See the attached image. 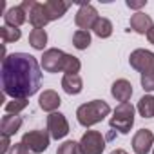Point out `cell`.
I'll return each instance as SVG.
<instances>
[{
  "label": "cell",
  "mask_w": 154,
  "mask_h": 154,
  "mask_svg": "<svg viewBox=\"0 0 154 154\" xmlns=\"http://www.w3.org/2000/svg\"><path fill=\"white\" fill-rule=\"evenodd\" d=\"M152 26H154L152 24V18L149 15L141 13V11H138V13H134L131 17V29L134 33H138V35H147Z\"/></svg>",
  "instance_id": "obj_13"
},
{
  "label": "cell",
  "mask_w": 154,
  "mask_h": 154,
  "mask_svg": "<svg viewBox=\"0 0 154 154\" xmlns=\"http://www.w3.org/2000/svg\"><path fill=\"white\" fill-rule=\"evenodd\" d=\"M72 45H74L76 49H80V51L87 49V47L91 45V33L78 29V31L72 35Z\"/></svg>",
  "instance_id": "obj_22"
},
{
  "label": "cell",
  "mask_w": 154,
  "mask_h": 154,
  "mask_svg": "<svg viewBox=\"0 0 154 154\" xmlns=\"http://www.w3.org/2000/svg\"><path fill=\"white\" fill-rule=\"evenodd\" d=\"M38 103H40V109H44L45 112H56V109L60 107L62 100H60V96H58L56 91L47 89V91H44V93L40 94Z\"/></svg>",
  "instance_id": "obj_15"
},
{
  "label": "cell",
  "mask_w": 154,
  "mask_h": 154,
  "mask_svg": "<svg viewBox=\"0 0 154 154\" xmlns=\"http://www.w3.org/2000/svg\"><path fill=\"white\" fill-rule=\"evenodd\" d=\"M109 112H111V107L107 102L93 100V102H87V103H84L76 109V118H78L80 125L93 127V125L100 123L105 116H109Z\"/></svg>",
  "instance_id": "obj_2"
},
{
  "label": "cell",
  "mask_w": 154,
  "mask_h": 154,
  "mask_svg": "<svg viewBox=\"0 0 154 154\" xmlns=\"http://www.w3.org/2000/svg\"><path fill=\"white\" fill-rule=\"evenodd\" d=\"M62 87L67 94H80L84 89V82L80 74H63L62 78Z\"/></svg>",
  "instance_id": "obj_18"
},
{
  "label": "cell",
  "mask_w": 154,
  "mask_h": 154,
  "mask_svg": "<svg viewBox=\"0 0 154 154\" xmlns=\"http://www.w3.org/2000/svg\"><path fill=\"white\" fill-rule=\"evenodd\" d=\"M138 112L143 118H154V96L152 94H147V96L140 98V102H138Z\"/></svg>",
  "instance_id": "obj_21"
},
{
  "label": "cell",
  "mask_w": 154,
  "mask_h": 154,
  "mask_svg": "<svg viewBox=\"0 0 154 154\" xmlns=\"http://www.w3.org/2000/svg\"><path fill=\"white\" fill-rule=\"evenodd\" d=\"M93 31H94V35L100 36V38H109V36L112 35V22H111L109 18L100 17V18L96 20V24L93 26Z\"/></svg>",
  "instance_id": "obj_19"
},
{
  "label": "cell",
  "mask_w": 154,
  "mask_h": 154,
  "mask_svg": "<svg viewBox=\"0 0 154 154\" xmlns=\"http://www.w3.org/2000/svg\"><path fill=\"white\" fill-rule=\"evenodd\" d=\"M154 145V134L149 129H140L132 138V150L136 154H147Z\"/></svg>",
  "instance_id": "obj_11"
},
{
  "label": "cell",
  "mask_w": 154,
  "mask_h": 154,
  "mask_svg": "<svg viewBox=\"0 0 154 154\" xmlns=\"http://www.w3.org/2000/svg\"><path fill=\"white\" fill-rule=\"evenodd\" d=\"M129 63L132 69L140 71L141 74L154 72V53L147 49H136L129 56Z\"/></svg>",
  "instance_id": "obj_7"
},
{
  "label": "cell",
  "mask_w": 154,
  "mask_h": 154,
  "mask_svg": "<svg viewBox=\"0 0 154 154\" xmlns=\"http://www.w3.org/2000/svg\"><path fill=\"white\" fill-rule=\"evenodd\" d=\"M42 85V71L35 56L11 53L2 58V89L11 98H29Z\"/></svg>",
  "instance_id": "obj_1"
},
{
  "label": "cell",
  "mask_w": 154,
  "mask_h": 154,
  "mask_svg": "<svg viewBox=\"0 0 154 154\" xmlns=\"http://www.w3.org/2000/svg\"><path fill=\"white\" fill-rule=\"evenodd\" d=\"M44 8H45V13L49 17V22H51V20L62 18L67 13L69 2H63V0H47V2H44Z\"/></svg>",
  "instance_id": "obj_16"
},
{
  "label": "cell",
  "mask_w": 154,
  "mask_h": 154,
  "mask_svg": "<svg viewBox=\"0 0 154 154\" xmlns=\"http://www.w3.org/2000/svg\"><path fill=\"white\" fill-rule=\"evenodd\" d=\"M56 154H82V152H80V143H76V141H72V140H67V141H63V143L58 147Z\"/></svg>",
  "instance_id": "obj_26"
},
{
  "label": "cell",
  "mask_w": 154,
  "mask_h": 154,
  "mask_svg": "<svg viewBox=\"0 0 154 154\" xmlns=\"http://www.w3.org/2000/svg\"><path fill=\"white\" fill-rule=\"evenodd\" d=\"M141 87L149 93L154 91V72H147V74H141Z\"/></svg>",
  "instance_id": "obj_27"
},
{
  "label": "cell",
  "mask_w": 154,
  "mask_h": 154,
  "mask_svg": "<svg viewBox=\"0 0 154 154\" xmlns=\"http://www.w3.org/2000/svg\"><path fill=\"white\" fill-rule=\"evenodd\" d=\"M65 54H67V53H63L62 49H56V47L44 51L42 62H40L42 69H44L45 72H58V71L63 72V60H65Z\"/></svg>",
  "instance_id": "obj_8"
},
{
  "label": "cell",
  "mask_w": 154,
  "mask_h": 154,
  "mask_svg": "<svg viewBox=\"0 0 154 154\" xmlns=\"http://www.w3.org/2000/svg\"><path fill=\"white\" fill-rule=\"evenodd\" d=\"M109 125H111V129H116L122 134H129L134 125V105L131 102L120 103L114 109V114L111 116Z\"/></svg>",
  "instance_id": "obj_3"
},
{
  "label": "cell",
  "mask_w": 154,
  "mask_h": 154,
  "mask_svg": "<svg viewBox=\"0 0 154 154\" xmlns=\"http://www.w3.org/2000/svg\"><path fill=\"white\" fill-rule=\"evenodd\" d=\"M49 141H51V134L49 131H29L22 136V143L35 154H40V152H45L47 147H49Z\"/></svg>",
  "instance_id": "obj_5"
},
{
  "label": "cell",
  "mask_w": 154,
  "mask_h": 154,
  "mask_svg": "<svg viewBox=\"0 0 154 154\" xmlns=\"http://www.w3.org/2000/svg\"><path fill=\"white\" fill-rule=\"evenodd\" d=\"M80 67H82V63L78 58L72 54H65V60H63V72L65 74H78Z\"/></svg>",
  "instance_id": "obj_24"
},
{
  "label": "cell",
  "mask_w": 154,
  "mask_h": 154,
  "mask_svg": "<svg viewBox=\"0 0 154 154\" xmlns=\"http://www.w3.org/2000/svg\"><path fill=\"white\" fill-rule=\"evenodd\" d=\"M26 20H27V15H26V11L22 9V6H13V8H9V9L6 11V15H4V22H6V26H9V27H20Z\"/></svg>",
  "instance_id": "obj_17"
},
{
  "label": "cell",
  "mask_w": 154,
  "mask_h": 154,
  "mask_svg": "<svg viewBox=\"0 0 154 154\" xmlns=\"http://www.w3.org/2000/svg\"><path fill=\"white\" fill-rule=\"evenodd\" d=\"M29 44H31L33 49L44 51V47L47 44V33H45V29H33L29 33Z\"/></svg>",
  "instance_id": "obj_20"
},
{
  "label": "cell",
  "mask_w": 154,
  "mask_h": 154,
  "mask_svg": "<svg viewBox=\"0 0 154 154\" xmlns=\"http://www.w3.org/2000/svg\"><path fill=\"white\" fill-rule=\"evenodd\" d=\"M20 36H22V31L18 27H9V26H2V27H0V38H2L4 44L17 42V40H20Z\"/></svg>",
  "instance_id": "obj_23"
},
{
  "label": "cell",
  "mask_w": 154,
  "mask_h": 154,
  "mask_svg": "<svg viewBox=\"0 0 154 154\" xmlns=\"http://www.w3.org/2000/svg\"><path fill=\"white\" fill-rule=\"evenodd\" d=\"M152 154H154V150H152Z\"/></svg>",
  "instance_id": "obj_33"
},
{
  "label": "cell",
  "mask_w": 154,
  "mask_h": 154,
  "mask_svg": "<svg viewBox=\"0 0 154 154\" xmlns=\"http://www.w3.org/2000/svg\"><path fill=\"white\" fill-rule=\"evenodd\" d=\"M47 131L51 134V138L54 140H62L69 134V122L62 112H51L47 116Z\"/></svg>",
  "instance_id": "obj_9"
},
{
  "label": "cell",
  "mask_w": 154,
  "mask_h": 154,
  "mask_svg": "<svg viewBox=\"0 0 154 154\" xmlns=\"http://www.w3.org/2000/svg\"><path fill=\"white\" fill-rule=\"evenodd\" d=\"M98 18H100V17H98V11L94 9V6H91V4H82L80 9L76 11L74 24L78 26L82 31H89V29H93V26L96 24Z\"/></svg>",
  "instance_id": "obj_10"
},
{
  "label": "cell",
  "mask_w": 154,
  "mask_h": 154,
  "mask_svg": "<svg viewBox=\"0 0 154 154\" xmlns=\"http://www.w3.org/2000/svg\"><path fill=\"white\" fill-rule=\"evenodd\" d=\"M27 98H13L11 102L6 103V112L8 114H18L27 107Z\"/></svg>",
  "instance_id": "obj_25"
},
{
  "label": "cell",
  "mask_w": 154,
  "mask_h": 154,
  "mask_svg": "<svg viewBox=\"0 0 154 154\" xmlns=\"http://www.w3.org/2000/svg\"><path fill=\"white\" fill-rule=\"evenodd\" d=\"M111 154H129L127 150H123V149H116V150H112Z\"/></svg>",
  "instance_id": "obj_32"
},
{
  "label": "cell",
  "mask_w": 154,
  "mask_h": 154,
  "mask_svg": "<svg viewBox=\"0 0 154 154\" xmlns=\"http://www.w3.org/2000/svg\"><path fill=\"white\" fill-rule=\"evenodd\" d=\"M111 94H112L120 103L129 102L131 96H132V85H131V82H127V80H123V78L116 80V82L112 84V87H111Z\"/></svg>",
  "instance_id": "obj_14"
},
{
  "label": "cell",
  "mask_w": 154,
  "mask_h": 154,
  "mask_svg": "<svg viewBox=\"0 0 154 154\" xmlns=\"http://www.w3.org/2000/svg\"><path fill=\"white\" fill-rule=\"evenodd\" d=\"M24 120L18 116V114H6L0 120V132L6 134V136H13L20 131Z\"/></svg>",
  "instance_id": "obj_12"
},
{
  "label": "cell",
  "mask_w": 154,
  "mask_h": 154,
  "mask_svg": "<svg viewBox=\"0 0 154 154\" xmlns=\"http://www.w3.org/2000/svg\"><path fill=\"white\" fill-rule=\"evenodd\" d=\"M11 136H6V134H2V143H0V154H6V152H9L11 150Z\"/></svg>",
  "instance_id": "obj_29"
},
{
  "label": "cell",
  "mask_w": 154,
  "mask_h": 154,
  "mask_svg": "<svg viewBox=\"0 0 154 154\" xmlns=\"http://www.w3.org/2000/svg\"><path fill=\"white\" fill-rule=\"evenodd\" d=\"M9 154H35V152H31V150H29V149L20 141V143H15V145L11 147Z\"/></svg>",
  "instance_id": "obj_28"
},
{
  "label": "cell",
  "mask_w": 154,
  "mask_h": 154,
  "mask_svg": "<svg viewBox=\"0 0 154 154\" xmlns=\"http://www.w3.org/2000/svg\"><path fill=\"white\" fill-rule=\"evenodd\" d=\"M127 8H131V9H141V8H145L147 6V0H127Z\"/></svg>",
  "instance_id": "obj_30"
},
{
  "label": "cell",
  "mask_w": 154,
  "mask_h": 154,
  "mask_svg": "<svg viewBox=\"0 0 154 154\" xmlns=\"http://www.w3.org/2000/svg\"><path fill=\"white\" fill-rule=\"evenodd\" d=\"M147 40H149V42L154 45V26H152V27H150V31L147 33Z\"/></svg>",
  "instance_id": "obj_31"
},
{
  "label": "cell",
  "mask_w": 154,
  "mask_h": 154,
  "mask_svg": "<svg viewBox=\"0 0 154 154\" xmlns=\"http://www.w3.org/2000/svg\"><path fill=\"white\" fill-rule=\"evenodd\" d=\"M20 6H22V9L26 11L27 20H29V24H31L35 29H44V27L49 24V17H47V13H45L44 4L36 2V0H24Z\"/></svg>",
  "instance_id": "obj_4"
},
{
  "label": "cell",
  "mask_w": 154,
  "mask_h": 154,
  "mask_svg": "<svg viewBox=\"0 0 154 154\" xmlns=\"http://www.w3.org/2000/svg\"><path fill=\"white\" fill-rule=\"evenodd\" d=\"M78 143L82 154H102L105 149V138L98 131H87Z\"/></svg>",
  "instance_id": "obj_6"
}]
</instances>
